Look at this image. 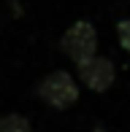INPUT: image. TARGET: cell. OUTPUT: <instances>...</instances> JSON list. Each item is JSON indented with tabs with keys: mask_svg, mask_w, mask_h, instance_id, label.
I'll list each match as a JSON object with an SVG mask.
<instances>
[{
	"mask_svg": "<svg viewBox=\"0 0 130 132\" xmlns=\"http://www.w3.org/2000/svg\"><path fill=\"white\" fill-rule=\"evenodd\" d=\"M60 49L68 54L76 65L92 59L95 51H98V32H95V27H92V22H87V19L73 22V24L65 30V35L60 38Z\"/></svg>",
	"mask_w": 130,
	"mask_h": 132,
	"instance_id": "obj_1",
	"label": "cell"
},
{
	"mask_svg": "<svg viewBox=\"0 0 130 132\" xmlns=\"http://www.w3.org/2000/svg\"><path fill=\"white\" fill-rule=\"evenodd\" d=\"M38 97L44 100L46 105L57 108V111H65V108H70L79 100V86H76V81H73L70 73L54 70V73H49L38 84Z\"/></svg>",
	"mask_w": 130,
	"mask_h": 132,
	"instance_id": "obj_2",
	"label": "cell"
},
{
	"mask_svg": "<svg viewBox=\"0 0 130 132\" xmlns=\"http://www.w3.org/2000/svg\"><path fill=\"white\" fill-rule=\"evenodd\" d=\"M79 78L84 81L92 92H106V89L114 84V78H117V68H114V62H111L109 57H98L95 54L92 59H87V62L79 65Z\"/></svg>",
	"mask_w": 130,
	"mask_h": 132,
	"instance_id": "obj_3",
	"label": "cell"
},
{
	"mask_svg": "<svg viewBox=\"0 0 130 132\" xmlns=\"http://www.w3.org/2000/svg\"><path fill=\"white\" fill-rule=\"evenodd\" d=\"M0 132H30V121L19 113H11L0 119Z\"/></svg>",
	"mask_w": 130,
	"mask_h": 132,
	"instance_id": "obj_4",
	"label": "cell"
},
{
	"mask_svg": "<svg viewBox=\"0 0 130 132\" xmlns=\"http://www.w3.org/2000/svg\"><path fill=\"white\" fill-rule=\"evenodd\" d=\"M117 35H119V46L130 54V19H119V24H117Z\"/></svg>",
	"mask_w": 130,
	"mask_h": 132,
	"instance_id": "obj_5",
	"label": "cell"
}]
</instances>
